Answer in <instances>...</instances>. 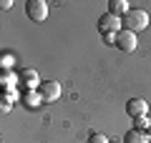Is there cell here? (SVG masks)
I'll list each match as a JSON object with an SVG mask.
<instances>
[{"mask_svg":"<svg viewBox=\"0 0 151 143\" xmlns=\"http://www.w3.org/2000/svg\"><path fill=\"white\" fill-rule=\"evenodd\" d=\"M121 23H124V30H131V33L146 30V25H149V13L146 10H129L121 18Z\"/></svg>","mask_w":151,"mask_h":143,"instance_id":"6da1fadb","label":"cell"},{"mask_svg":"<svg viewBox=\"0 0 151 143\" xmlns=\"http://www.w3.org/2000/svg\"><path fill=\"white\" fill-rule=\"evenodd\" d=\"M38 95L43 103H55L60 98V83L58 80H40L38 85Z\"/></svg>","mask_w":151,"mask_h":143,"instance_id":"7a4b0ae2","label":"cell"},{"mask_svg":"<svg viewBox=\"0 0 151 143\" xmlns=\"http://www.w3.org/2000/svg\"><path fill=\"white\" fill-rule=\"evenodd\" d=\"M25 13H28L30 20L43 23L45 18H48V3H45V0H28L25 3Z\"/></svg>","mask_w":151,"mask_h":143,"instance_id":"3957f363","label":"cell"},{"mask_svg":"<svg viewBox=\"0 0 151 143\" xmlns=\"http://www.w3.org/2000/svg\"><path fill=\"white\" fill-rule=\"evenodd\" d=\"M121 25H124V23H121V18L111 15V13H106V15L98 18V30H101L103 35H116V33H121V30H124Z\"/></svg>","mask_w":151,"mask_h":143,"instance_id":"277c9868","label":"cell"},{"mask_svg":"<svg viewBox=\"0 0 151 143\" xmlns=\"http://www.w3.org/2000/svg\"><path fill=\"white\" fill-rule=\"evenodd\" d=\"M136 45H139V40H136V33H131V30H121L119 35H116V48H119V50H124V53H134Z\"/></svg>","mask_w":151,"mask_h":143,"instance_id":"5b68a950","label":"cell"},{"mask_svg":"<svg viewBox=\"0 0 151 143\" xmlns=\"http://www.w3.org/2000/svg\"><path fill=\"white\" fill-rule=\"evenodd\" d=\"M149 113V103L144 101V98H131L129 103H126V116L131 118H141Z\"/></svg>","mask_w":151,"mask_h":143,"instance_id":"8992f818","label":"cell"},{"mask_svg":"<svg viewBox=\"0 0 151 143\" xmlns=\"http://www.w3.org/2000/svg\"><path fill=\"white\" fill-rule=\"evenodd\" d=\"M129 10H131V8H129L126 0H108V13H111V15L121 18V15H126Z\"/></svg>","mask_w":151,"mask_h":143,"instance_id":"52a82bcc","label":"cell"},{"mask_svg":"<svg viewBox=\"0 0 151 143\" xmlns=\"http://www.w3.org/2000/svg\"><path fill=\"white\" fill-rule=\"evenodd\" d=\"M124 143H151V141H149V133H144V131H136V128H131V131L124 136Z\"/></svg>","mask_w":151,"mask_h":143,"instance_id":"ba28073f","label":"cell"},{"mask_svg":"<svg viewBox=\"0 0 151 143\" xmlns=\"http://www.w3.org/2000/svg\"><path fill=\"white\" fill-rule=\"evenodd\" d=\"M134 126H136V131H149V128H151V121H149V118H146V116H141V118H134Z\"/></svg>","mask_w":151,"mask_h":143,"instance_id":"9c48e42d","label":"cell"},{"mask_svg":"<svg viewBox=\"0 0 151 143\" xmlns=\"http://www.w3.org/2000/svg\"><path fill=\"white\" fill-rule=\"evenodd\" d=\"M23 80H25L28 85H40L38 83V73L35 70H23Z\"/></svg>","mask_w":151,"mask_h":143,"instance_id":"30bf717a","label":"cell"},{"mask_svg":"<svg viewBox=\"0 0 151 143\" xmlns=\"http://www.w3.org/2000/svg\"><path fill=\"white\" fill-rule=\"evenodd\" d=\"M88 143H111V141H108L106 136H101V133H93V136L88 138Z\"/></svg>","mask_w":151,"mask_h":143,"instance_id":"8fae6325","label":"cell"},{"mask_svg":"<svg viewBox=\"0 0 151 143\" xmlns=\"http://www.w3.org/2000/svg\"><path fill=\"white\" fill-rule=\"evenodd\" d=\"M0 8H3V10H8V8H13V0H3V3H0Z\"/></svg>","mask_w":151,"mask_h":143,"instance_id":"7c38bea8","label":"cell"},{"mask_svg":"<svg viewBox=\"0 0 151 143\" xmlns=\"http://www.w3.org/2000/svg\"><path fill=\"white\" fill-rule=\"evenodd\" d=\"M149 141H151V133H149Z\"/></svg>","mask_w":151,"mask_h":143,"instance_id":"4fadbf2b","label":"cell"}]
</instances>
